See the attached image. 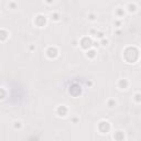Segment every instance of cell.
<instances>
[{"instance_id":"1","label":"cell","mask_w":141,"mask_h":141,"mask_svg":"<svg viewBox=\"0 0 141 141\" xmlns=\"http://www.w3.org/2000/svg\"><path fill=\"white\" fill-rule=\"evenodd\" d=\"M124 58L127 63H134L139 58V50L133 46L127 47L124 52Z\"/></svg>"},{"instance_id":"2","label":"cell","mask_w":141,"mask_h":141,"mask_svg":"<svg viewBox=\"0 0 141 141\" xmlns=\"http://www.w3.org/2000/svg\"><path fill=\"white\" fill-rule=\"evenodd\" d=\"M78 43H79L80 47H82V49H84V50H86V51H87L88 49H91V47L93 46V40H92L91 38H88V37L83 38L82 40L78 42Z\"/></svg>"},{"instance_id":"3","label":"cell","mask_w":141,"mask_h":141,"mask_svg":"<svg viewBox=\"0 0 141 141\" xmlns=\"http://www.w3.org/2000/svg\"><path fill=\"white\" fill-rule=\"evenodd\" d=\"M98 130L100 131L101 133H107L108 131L110 130V124L108 121H100L99 124H98Z\"/></svg>"},{"instance_id":"4","label":"cell","mask_w":141,"mask_h":141,"mask_svg":"<svg viewBox=\"0 0 141 141\" xmlns=\"http://www.w3.org/2000/svg\"><path fill=\"white\" fill-rule=\"evenodd\" d=\"M34 23L39 26V28H42V26H44L46 24V17L43 16V14H39V16L35 17Z\"/></svg>"},{"instance_id":"5","label":"cell","mask_w":141,"mask_h":141,"mask_svg":"<svg viewBox=\"0 0 141 141\" xmlns=\"http://www.w3.org/2000/svg\"><path fill=\"white\" fill-rule=\"evenodd\" d=\"M59 55V50L55 46H51L46 50V56L49 59H55Z\"/></svg>"},{"instance_id":"6","label":"cell","mask_w":141,"mask_h":141,"mask_svg":"<svg viewBox=\"0 0 141 141\" xmlns=\"http://www.w3.org/2000/svg\"><path fill=\"white\" fill-rule=\"evenodd\" d=\"M68 112V109L66 106H64V105H61V106H59L56 108V114H58V116L60 117H65L67 115Z\"/></svg>"},{"instance_id":"7","label":"cell","mask_w":141,"mask_h":141,"mask_svg":"<svg viewBox=\"0 0 141 141\" xmlns=\"http://www.w3.org/2000/svg\"><path fill=\"white\" fill-rule=\"evenodd\" d=\"M117 85H118V87L120 89H126V88H128V86H129V82H128V79L122 78V79H119Z\"/></svg>"},{"instance_id":"8","label":"cell","mask_w":141,"mask_h":141,"mask_svg":"<svg viewBox=\"0 0 141 141\" xmlns=\"http://www.w3.org/2000/svg\"><path fill=\"white\" fill-rule=\"evenodd\" d=\"M8 37H9V33L6 31V30H4V29L0 30V42L6 41L8 39Z\"/></svg>"},{"instance_id":"9","label":"cell","mask_w":141,"mask_h":141,"mask_svg":"<svg viewBox=\"0 0 141 141\" xmlns=\"http://www.w3.org/2000/svg\"><path fill=\"white\" fill-rule=\"evenodd\" d=\"M96 54H97V52H96L95 49H88L86 51V56H87L88 59H94L96 56Z\"/></svg>"},{"instance_id":"10","label":"cell","mask_w":141,"mask_h":141,"mask_svg":"<svg viewBox=\"0 0 141 141\" xmlns=\"http://www.w3.org/2000/svg\"><path fill=\"white\" fill-rule=\"evenodd\" d=\"M124 14H125V10L122 8H117L116 9V16L118 17V18L124 17Z\"/></svg>"},{"instance_id":"11","label":"cell","mask_w":141,"mask_h":141,"mask_svg":"<svg viewBox=\"0 0 141 141\" xmlns=\"http://www.w3.org/2000/svg\"><path fill=\"white\" fill-rule=\"evenodd\" d=\"M128 11L129 12H134V11H137V6L134 4H129L128 5Z\"/></svg>"},{"instance_id":"12","label":"cell","mask_w":141,"mask_h":141,"mask_svg":"<svg viewBox=\"0 0 141 141\" xmlns=\"http://www.w3.org/2000/svg\"><path fill=\"white\" fill-rule=\"evenodd\" d=\"M108 43H109V40H108V39H105V38L101 39V41L99 42V44H101V46H104V47H106L108 45Z\"/></svg>"},{"instance_id":"13","label":"cell","mask_w":141,"mask_h":141,"mask_svg":"<svg viewBox=\"0 0 141 141\" xmlns=\"http://www.w3.org/2000/svg\"><path fill=\"white\" fill-rule=\"evenodd\" d=\"M6 95H7V92H6L4 88H0V100L5 99Z\"/></svg>"},{"instance_id":"14","label":"cell","mask_w":141,"mask_h":141,"mask_svg":"<svg viewBox=\"0 0 141 141\" xmlns=\"http://www.w3.org/2000/svg\"><path fill=\"white\" fill-rule=\"evenodd\" d=\"M104 35H105L104 32H99V31H96V33H95V37L97 38V39H100V40H101L103 38H105Z\"/></svg>"},{"instance_id":"15","label":"cell","mask_w":141,"mask_h":141,"mask_svg":"<svg viewBox=\"0 0 141 141\" xmlns=\"http://www.w3.org/2000/svg\"><path fill=\"white\" fill-rule=\"evenodd\" d=\"M108 107L109 108H114L116 106V101H115V99H110V100H108Z\"/></svg>"},{"instance_id":"16","label":"cell","mask_w":141,"mask_h":141,"mask_svg":"<svg viewBox=\"0 0 141 141\" xmlns=\"http://www.w3.org/2000/svg\"><path fill=\"white\" fill-rule=\"evenodd\" d=\"M14 129H21V127H22V124H21V121H14Z\"/></svg>"},{"instance_id":"17","label":"cell","mask_w":141,"mask_h":141,"mask_svg":"<svg viewBox=\"0 0 141 141\" xmlns=\"http://www.w3.org/2000/svg\"><path fill=\"white\" fill-rule=\"evenodd\" d=\"M52 19H53L54 21H60V13H58V12L53 13V14H52Z\"/></svg>"},{"instance_id":"18","label":"cell","mask_w":141,"mask_h":141,"mask_svg":"<svg viewBox=\"0 0 141 141\" xmlns=\"http://www.w3.org/2000/svg\"><path fill=\"white\" fill-rule=\"evenodd\" d=\"M88 20L95 21V20H96V14H94V13H89V14H88Z\"/></svg>"},{"instance_id":"19","label":"cell","mask_w":141,"mask_h":141,"mask_svg":"<svg viewBox=\"0 0 141 141\" xmlns=\"http://www.w3.org/2000/svg\"><path fill=\"white\" fill-rule=\"evenodd\" d=\"M9 7H10L11 9H16V8H17V5H16V4H13V2H11V4L9 5Z\"/></svg>"},{"instance_id":"20","label":"cell","mask_w":141,"mask_h":141,"mask_svg":"<svg viewBox=\"0 0 141 141\" xmlns=\"http://www.w3.org/2000/svg\"><path fill=\"white\" fill-rule=\"evenodd\" d=\"M136 100H137V103H139V101H140V94L136 95Z\"/></svg>"},{"instance_id":"21","label":"cell","mask_w":141,"mask_h":141,"mask_svg":"<svg viewBox=\"0 0 141 141\" xmlns=\"http://www.w3.org/2000/svg\"><path fill=\"white\" fill-rule=\"evenodd\" d=\"M44 1H45L46 4H49V5H51V4H53V2L55 1V0H44Z\"/></svg>"},{"instance_id":"22","label":"cell","mask_w":141,"mask_h":141,"mask_svg":"<svg viewBox=\"0 0 141 141\" xmlns=\"http://www.w3.org/2000/svg\"><path fill=\"white\" fill-rule=\"evenodd\" d=\"M73 46H77V41H74L73 42Z\"/></svg>"}]
</instances>
